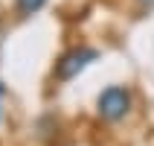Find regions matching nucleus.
I'll return each instance as SVG.
<instances>
[{"label": "nucleus", "mask_w": 154, "mask_h": 146, "mask_svg": "<svg viewBox=\"0 0 154 146\" xmlns=\"http://www.w3.org/2000/svg\"><path fill=\"white\" fill-rule=\"evenodd\" d=\"M96 108H99V117H102V120L116 123V120H122V117L128 114V108H131V94L125 91V88H119V85H111V88H105V91H102Z\"/></svg>", "instance_id": "f257e3e1"}, {"label": "nucleus", "mask_w": 154, "mask_h": 146, "mask_svg": "<svg viewBox=\"0 0 154 146\" xmlns=\"http://www.w3.org/2000/svg\"><path fill=\"white\" fill-rule=\"evenodd\" d=\"M96 56H99V53L90 50V47H73V50H67V53L58 59V64H55V76H58L61 82L79 76L90 61H96Z\"/></svg>", "instance_id": "f03ea898"}, {"label": "nucleus", "mask_w": 154, "mask_h": 146, "mask_svg": "<svg viewBox=\"0 0 154 146\" xmlns=\"http://www.w3.org/2000/svg\"><path fill=\"white\" fill-rule=\"evenodd\" d=\"M44 3H47V0H17V12H20V15H35Z\"/></svg>", "instance_id": "7ed1b4c3"}, {"label": "nucleus", "mask_w": 154, "mask_h": 146, "mask_svg": "<svg viewBox=\"0 0 154 146\" xmlns=\"http://www.w3.org/2000/svg\"><path fill=\"white\" fill-rule=\"evenodd\" d=\"M0 94H3V88H0Z\"/></svg>", "instance_id": "20e7f679"}]
</instances>
